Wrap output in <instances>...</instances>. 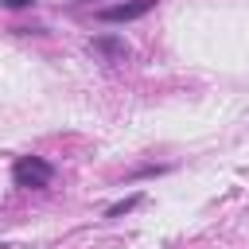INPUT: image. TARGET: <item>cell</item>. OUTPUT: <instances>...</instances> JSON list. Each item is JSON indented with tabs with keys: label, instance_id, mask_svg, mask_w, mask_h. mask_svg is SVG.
Wrapping results in <instances>:
<instances>
[{
	"label": "cell",
	"instance_id": "7a4b0ae2",
	"mask_svg": "<svg viewBox=\"0 0 249 249\" xmlns=\"http://www.w3.org/2000/svg\"><path fill=\"white\" fill-rule=\"evenodd\" d=\"M160 0H124V4H113V8H101V19L105 23H128V19H140L156 8Z\"/></svg>",
	"mask_w": 249,
	"mask_h": 249
},
{
	"label": "cell",
	"instance_id": "3957f363",
	"mask_svg": "<svg viewBox=\"0 0 249 249\" xmlns=\"http://www.w3.org/2000/svg\"><path fill=\"white\" fill-rule=\"evenodd\" d=\"M93 51H101L105 58H124V54H128L124 39H117V35H97V39H93Z\"/></svg>",
	"mask_w": 249,
	"mask_h": 249
},
{
	"label": "cell",
	"instance_id": "5b68a950",
	"mask_svg": "<svg viewBox=\"0 0 249 249\" xmlns=\"http://www.w3.org/2000/svg\"><path fill=\"white\" fill-rule=\"evenodd\" d=\"M4 4H8V8H23L27 0H4Z\"/></svg>",
	"mask_w": 249,
	"mask_h": 249
},
{
	"label": "cell",
	"instance_id": "6da1fadb",
	"mask_svg": "<svg viewBox=\"0 0 249 249\" xmlns=\"http://www.w3.org/2000/svg\"><path fill=\"white\" fill-rule=\"evenodd\" d=\"M51 179H54V167L43 160V156H19L16 163H12V183L16 187H51Z\"/></svg>",
	"mask_w": 249,
	"mask_h": 249
},
{
	"label": "cell",
	"instance_id": "277c9868",
	"mask_svg": "<svg viewBox=\"0 0 249 249\" xmlns=\"http://www.w3.org/2000/svg\"><path fill=\"white\" fill-rule=\"evenodd\" d=\"M136 202H140V195H128V198H124V202H113V206H109V210H105V214H109V218H121V214H128V210H132V206H136Z\"/></svg>",
	"mask_w": 249,
	"mask_h": 249
}]
</instances>
